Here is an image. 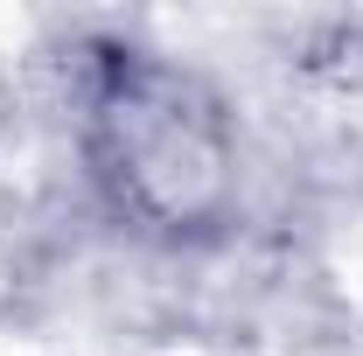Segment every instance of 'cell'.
I'll list each match as a JSON object with an SVG mask.
<instances>
[{"mask_svg": "<svg viewBox=\"0 0 363 356\" xmlns=\"http://www.w3.org/2000/svg\"><path fill=\"white\" fill-rule=\"evenodd\" d=\"M77 154L105 210L161 245H210L238 223L245 154L224 91L147 43H91L77 70Z\"/></svg>", "mask_w": 363, "mask_h": 356, "instance_id": "6da1fadb", "label": "cell"}]
</instances>
